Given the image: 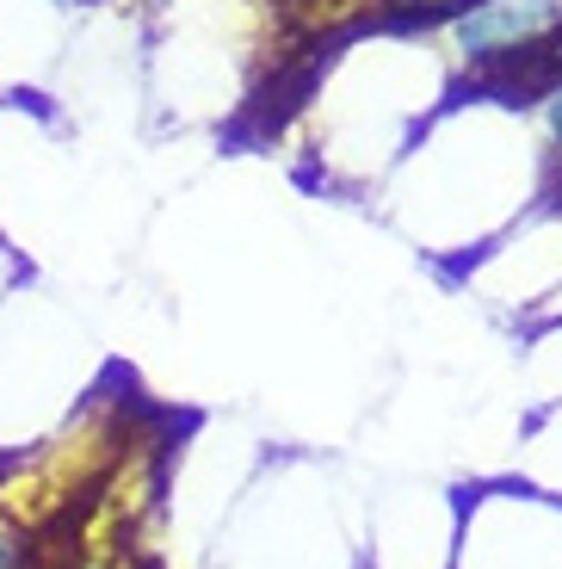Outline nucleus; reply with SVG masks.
<instances>
[{
    "label": "nucleus",
    "instance_id": "obj_1",
    "mask_svg": "<svg viewBox=\"0 0 562 569\" xmlns=\"http://www.w3.org/2000/svg\"><path fill=\"white\" fill-rule=\"evenodd\" d=\"M130 402L99 397L62 427L57 440H43L38 452L7 458L0 465V520L19 527L26 539H50L74 520L87 496L99 489V477L112 470V458L130 440Z\"/></svg>",
    "mask_w": 562,
    "mask_h": 569
},
{
    "label": "nucleus",
    "instance_id": "obj_3",
    "mask_svg": "<svg viewBox=\"0 0 562 569\" xmlns=\"http://www.w3.org/2000/svg\"><path fill=\"white\" fill-rule=\"evenodd\" d=\"M395 7H408V0H279V19L297 43H322V38L365 26V19L395 13Z\"/></svg>",
    "mask_w": 562,
    "mask_h": 569
},
{
    "label": "nucleus",
    "instance_id": "obj_5",
    "mask_svg": "<svg viewBox=\"0 0 562 569\" xmlns=\"http://www.w3.org/2000/svg\"><path fill=\"white\" fill-rule=\"evenodd\" d=\"M544 118H550V137L562 142V74L544 87Z\"/></svg>",
    "mask_w": 562,
    "mask_h": 569
},
{
    "label": "nucleus",
    "instance_id": "obj_4",
    "mask_svg": "<svg viewBox=\"0 0 562 569\" xmlns=\"http://www.w3.org/2000/svg\"><path fill=\"white\" fill-rule=\"evenodd\" d=\"M38 563V539H26L19 527L0 520V569H31Z\"/></svg>",
    "mask_w": 562,
    "mask_h": 569
},
{
    "label": "nucleus",
    "instance_id": "obj_2",
    "mask_svg": "<svg viewBox=\"0 0 562 569\" xmlns=\"http://www.w3.org/2000/svg\"><path fill=\"white\" fill-rule=\"evenodd\" d=\"M451 50L470 69L550 87L562 74V0H464L451 13Z\"/></svg>",
    "mask_w": 562,
    "mask_h": 569
},
{
    "label": "nucleus",
    "instance_id": "obj_6",
    "mask_svg": "<svg viewBox=\"0 0 562 569\" xmlns=\"http://www.w3.org/2000/svg\"><path fill=\"white\" fill-rule=\"evenodd\" d=\"M57 7H87V0H57Z\"/></svg>",
    "mask_w": 562,
    "mask_h": 569
}]
</instances>
